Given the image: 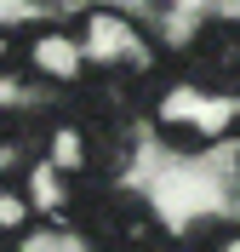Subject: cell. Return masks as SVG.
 I'll return each instance as SVG.
<instances>
[{
	"mask_svg": "<svg viewBox=\"0 0 240 252\" xmlns=\"http://www.w3.org/2000/svg\"><path fill=\"white\" fill-rule=\"evenodd\" d=\"M80 29V46H86V80H103L114 92L149 103V92L160 86V52L126 12H86L75 23Z\"/></svg>",
	"mask_w": 240,
	"mask_h": 252,
	"instance_id": "7a4b0ae2",
	"label": "cell"
},
{
	"mask_svg": "<svg viewBox=\"0 0 240 252\" xmlns=\"http://www.w3.org/2000/svg\"><path fill=\"white\" fill-rule=\"evenodd\" d=\"M23 69L46 86H63L80 92L86 86V46H80V29H57V23H40V29H23Z\"/></svg>",
	"mask_w": 240,
	"mask_h": 252,
	"instance_id": "5b68a950",
	"label": "cell"
},
{
	"mask_svg": "<svg viewBox=\"0 0 240 252\" xmlns=\"http://www.w3.org/2000/svg\"><path fill=\"white\" fill-rule=\"evenodd\" d=\"M34 223H40V212L29 201V184L23 178H0V247H12L17 235H29Z\"/></svg>",
	"mask_w": 240,
	"mask_h": 252,
	"instance_id": "8992f818",
	"label": "cell"
},
{
	"mask_svg": "<svg viewBox=\"0 0 240 252\" xmlns=\"http://www.w3.org/2000/svg\"><path fill=\"white\" fill-rule=\"evenodd\" d=\"M6 143H17V115L0 109V149H6Z\"/></svg>",
	"mask_w": 240,
	"mask_h": 252,
	"instance_id": "9c48e42d",
	"label": "cell"
},
{
	"mask_svg": "<svg viewBox=\"0 0 240 252\" xmlns=\"http://www.w3.org/2000/svg\"><path fill=\"white\" fill-rule=\"evenodd\" d=\"M92 252H177V235L160 223V212L132 195V189H114V184H97L86 195V212L75 223Z\"/></svg>",
	"mask_w": 240,
	"mask_h": 252,
	"instance_id": "3957f363",
	"label": "cell"
},
{
	"mask_svg": "<svg viewBox=\"0 0 240 252\" xmlns=\"http://www.w3.org/2000/svg\"><path fill=\"white\" fill-rule=\"evenodd\" d=\"M149 126H155L160 143L172 149H217V143L240 138V92H217V86H200L189 75H172L149 92Z\"/></svg>",
	"mask_w": 240,
	"mask_h": 252,
	"instance_id": "6da1fadb",
	"label": "cell"
},
{
	"mask_svg": "<svg viewBox=\"0 0 240 252\" xmlns=\"http://www.w3.org/2000/svg\"><path fill=\"white\" fill-rule=\"evenodd\" d=\"M177 252H240V223L206 218V223H194L189 235H177Z\"/></svg>",
	"mask_w": 240,
	"mask_h": 252,
	"instance_id": "52a82bcc",
	"label": "cell"
},
{
	"mask_svg": "<svg viewBox=\"0 0 240 252\" xmlns=\"http://www.w3.org/2000/svg\"><path fill=\"white\" fill-rule=\"evenodd\" d=\"M183 75L217 92H240V17H212L183 46Z\"/></svg>",
	"mask_w": 240,
	"mask_h": 252,
	"instance_id": "277c9868",
	"label": "cell"
},
{
	"mask_svg": "<svg viewBox=\"0 0 240 252\" xmlns=\"http://www.w3.org/2000/svg\"><path fill=\"white\" fill-rule=\"evenodd\" d=\"M12 69H23V34L0 23V75H12Z\"/></svg>",
	"mask_w": 240,
	"mask_h": 252,
	"instance_id": "ba28073f",
	"label": "cell"
}]
</instances>
